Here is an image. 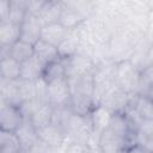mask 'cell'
Wrapping results in <instances>:
<instances>
[{"label": "cell", "instance_id": "cell-1", "mask_svg": "<svg viewBox=\"0 0 153 153\" xmlns=\"http://www.w3.org/2000/svg\"><path fill=\"white\" fill-rule=\"evenodd\" d=\"M115 84L129 96L139 94L140 90V71L131 61H123L117 63Z\"/></svg>", "mask_w": 153, "mask_h": 153}, {"label": "cell", "instance_id": "cell-2", "mask_svg": "<svg viewBox=\"0 0 153 153\" xmlns=\"http://www.w3.org/2000/svg\"><path fill=\"white\" fill-rule=\"evenodd\" d=\"M48 104L53 108H62L71 104L72 91L67 76H61L47 84Z\"/></svg>", "mask_w": 153, "mask_h": 153}, {"label": "cell", "instance_id": "cell-3", "mask_svg": "<svg viewBox=\"0 0 153 153\" xmlns=\"http://www.w3.org/2000/svg\"><path fill=\"white\" fill-rule=\"evenodd\" d=\"M85 27L97 45L109 44L114 31L104 18L93 14L85 20Z\"/></svg>", "mask_w": 153, "mask_h": 153}, {"label": "cell", "instance_id": "cell-4", "mask_svg": "<svg viewBox=\"0 0 153 153\" xmlns=\"http://www.w3.org/2000/svg\"><path fill=\"white\" fill-rule=\"evenodd\" d=\"M66 68L67 78H80L85 75L93 74L96 69V63L92 57L75 54L69 59H62Z\"/></svg>", "mask_w": 153, "mask_h": 153}, {"label": "cell", "instance_id": "cell-5", "mask_svg": "<svg viewBox=\"0 0 153 153\" xmlns=\"http://www.w3.org/2000/svg\"><path fill=\"white\" fill-rule=\"evenodd\" d=\"M24 121V116L17 105L0 103V130L14 133Z\"/></svg>", "mask_w": 153, "mask_h": 153}, {"label": "cell", "instance_id": "cell-6", "mask_svg": "<svg viewBox=\"0 0 153 153\" xmlns=\"http://www.w3.org/2000/svg\"><path fill=\"white\" fill-rule=\"evenodd\" d=\"M131 98H133L131 96L126 93L115 84V86L111 87L106 92V94L103 97V100L100 104L106 106L112 112H123L127 109V106L130 104Z\"/></svg>", "mask_w": 153, "mask_h": 153}, {"label": "cell", "instance_id": "cell-7", "mask_svg": "<svg viewBox=\"0 0 153 153\" xmlns=\"http://www.w3.org/2000/svg\"><path fill=\"white\" fill-rule=\"evenodd\" d=\"M130 147V143L106 128L99 136V148L103 153H118Z\"/></svg>", "mask_w": 153, "mask_h": 153}, {"label": "cell", "instance_id": "cell-8", "mask_svg": "<svg viewBox=\"0 0 153 153\" xmlns=\"http://www.w3.org/2000/svg\"><path fill=\"white\" fill-rule=\"evenodd\" d=\"M43 24L38 17L27 14L20 24V39L35 45L41 39Z\"/></svg>", "mask_w": 153, "mask_h": 153}, {"label": "cell", "instance_id": "cell-9", "mask_svg": "<svg viewBox=\"0 0 153 153\" xmlns=\"http://www.w3.org/2000/svg\"><path fill=\"white\" fill-rule=\"evenodd\" d=\"M38 137L41 141L55 148H63L67 142V136L65 131L55 124H49L38 130Z\"/></svg>", "mask_w": 153, "mask_h": 153}, {"label": "cell", "instance_id": "cell-10", "mask_svg": "<svg viewBox=\"0 0 153 153\" xmlns=\"http://www.w3.org/2000/svg\"><path fill=\"white\" fill-rule=\"evenodd\" d=\"M112 111L109 110L106 106L104 105H97L92 109V111L90 112V121L92 124V129L93 133L97 135H100L102 131H104L111 121L112 117Z\"/></svg>", "mask_w": 153, "mask_h": 153}, {"label": "cell", "instance_id": "cell-11", "mask_svg": "<svg viewBox=\"0 0 153 153\" xmlns=\"http://www.w3.org/2000/svg\"><path fill=\"white\" fill-rule=\"evenodd\" d=\"M14 133H16L19 142H20L22 149H30L39 140L38 130L32 124L30 118H24L23 123L20 124V127Z\"/></svg>", "mask_w": 153, "mask_h": 153}, {"label": "cell", "instance_id": "cell-12", "mask_svg": "<svg viewBox=\"0 0 153 153\" xmlns=\"http://www.w3.org/2000/svg\"><path fill=\"white\" fill-rule=\"evenodd\" d=\"M0 103L19 106L22 104L18 80L0 79Z\"/></svg>", "mask_w": 153, "mask_h": 153}, {"label": "cell", "instance_id": "cell-13", "mask_svg": "<svg viewBox=\"0 0 153 153\" xmlns=\"http://www.w3.org/2000/svg\"><path fill=\"white\" fill-rule=\"evenodd\" d=\"M79 44H80V32L78 27L75 30H71L65 37V39L57 45L60 59H69L74 56L78 53Z\"/></svg>", "mask_w": 153, "mask_h": 153}, {"label": "cell", "instance_id": "cell-14", "mask_svg": "<svg viewBox=\"0 0 153 153\" xmlns=\"http://www.w3.org/2000/svg\"><path fill=\"white\" fill-rule=\"evenodd\" d=\"M44 65L35 55L29 60L24 61L20 67V79L29 81H37L43 76Z\"/></svg>", "mask_w": 153, "mask_h": 153}, {"label": "cell", "instance_id": "cell-15", "mask_svg": "<svg viewBox=\"0 0 153 153\" xmlns=\"http://www.w3.org/2000/svg\"><path fill=\"white\" fill-rule=\"evenodd\" d=\"M69 30H67L61 23H54V24H48L43 25L42 33H41V39L57 47L67 36Z\"/></svg>", "mask_w": 153, "mask_h": 153}, {"label": "cell", "instance_id": "cell-16", "mask_svg": "<svg viewBox=\"0 0 153 153\" xmlns=\"http://www.w3.org/2000/svg\"><path fill=\"white\" fill-rule=\"evenodd\" d=\"M33 47H35V56L38 57V60L44 66H47L54 61H57L60 59L57 47H55L43 39H39Z\"/></svg>", "mask_w": 153, "mask_h": 153}, {"label": "cell", "instance_id": "cell-17", "mask_svg": "<svg viewBox=\"0 0 153 153\" xmlns=\"http://www.w3.org/2000/svg\"><path fill=\"white\" fill-rule=\"evenodd\" d=\"M63 10L62 1H55V0H48L45 6L43 7L42 12L39 13L38 18L42 22L43 25L54 24L60 22V17Z\"/></svg>", "mask_w": 153, "mask_h": 153}, {"label": "cell", "instance_id": "cell-18", "mask_svg": "<svg viewBox=\"0 0 153 153\" xmlns=\"http://www.w3.org/2000/svg\"><path fill=\"white\" fill-rule=\"evenodd\" d=\"M131 105L142 121H153V98L147 94H136L131 99Z\"/></svg>", "mask_w": 153, "mask_h": 153}, {"label": "cell", "instance_id": "cell-19", "mask_svg": "<svg viewBox=\"0 0 153 153\" xmlns=\"http://www.w3.org/2000/svg\"><path fill=\"white\" fill-rule=\"evenodd\" d=\"M62 4H63V10H62V13H61L59 23H61L69 31L78 29L86 20L85 17L81 13H79L75 8H73L69 5H67L65 1H62Z\"/></svg>", "mask_w": 153, "mask_h": 153}, {"label": "cell", "instance_id": "cell-20", "mask_svg": "<svg viewBox=\"0 0 153 153\" xmlns=\"http://www.w3.org/2000/svg\"><path fill=\"white\" fill-rule=\"evenodd\" d=\"M20 39V25L11 22L0 23V47H11Z\"/></svg>", "mask_w": 153, "mask_h": 153}, {"label": "cell", "instance_id": "cell-21", "mask_svg": "<svg viewBox=\"0 0 153 153\" xmlns=\"http://www.w3.org/2000/svg\"><path fill=\"white\" fill-rule=\"evenodd\" d=\"M20 67H22V63H19L11 56L1 59L0 60V79L19 80Z\"/></svg>", "mask_w": 153, "mask_h": 153}, {"label": "cell", "instance_id": "cell-22", "mask_svg": "<svg viewBox=\"0 0 153 153\" xmlns=\"http://www.w3.org/2000/svg\"><path fill=\"white\" fill-rule=\"evenodd\" d=\"M33 55H35V47L22 39H19L18 42H16L13 45L10 47V56L16 61H18L19 63H23Z\"/></svg>", "mask_w": 153, "mask_h": 153}, {"label": "cell", "instance_id": "cell-23", "mask_svg": "<svg viewBox=\"0 0 153 153\" xmlns=\"http://www.w3.org/2000/svg\"><path fill=\"white\" fill-rule=\"evenodd\" d=\"M53 114H54V108L50 104H43L32 116H31V122L36 127L37 130L51 124L53 122Z\"/></svg>", "mask_w": 153, "mask_h": 153}, {"label": "cell", "instance_id": "cell-24", "mask_svg": "<svg viewBox=\"0 0 153 153\" xmlns=\"http://www.w3.org/2000/svg\"><path fill=\"white\" fill-rule=\"evenodd\" d=\"M20 149L22 146L16 133L0 130V153H18Z\"/></svg>", "mask_w": 153, "mask_h": 153}, {"label": "cell", "instance_id": "cell-25", "mask_svg": "<svg viewBox=\"0 0 153 153\" xmlns=\"http://www.w3.org/2000/svg\"><path fill=\"white\" fill-rule=\"evenodd\" d=\"M136 143L153 152V121H143L136 134Z\"/></svg>", "mask_w": 153, "mask_h": 153}, {"label": "cell", "instance_id": "cell-26", "mask_svg": "<svg viewBox=\"0 0 153 153\" xmlns=\"http://www.w3.org/2000/svg\"><path fill=\"white\" fill-rule=\"evenodd\" d=\"M27 16V0H11L8 22L20 25Z\"/></svg>", "mask_w": 153, "mask_h": 153}, {"label": "cell", "instance_id": "cell-27", "mask_svg": "<svg viewBox=\"0 0 153 153\" xmlns=\"http://www.w3.org/2000/svg\"><path fill=\"white\" fill-rule=\"evenodd\" d=\"M61 76H66V68H65V63L62 59H59L57 61H54L44 67L42 78L47 84Z\"/></svg>", "mask_w": 153, "mask_h": 153}, {"label": "cell", "instance_id": "cell-28", "mask_svg": "<svg viewBox=\"0 0 153 153\" xmlns=\"http://www.w3.org/2000/svg\"><path fill=\"white\" fill-rule=\"evenodd\" d=\"M152 87H153V63L140 71L139 94H147Z\"/></svg>", "mask_w": 153, "mask_h": 153}, {"label": "cell", "instance_id": "cell-29", "mask_svg": "<svg viewBox=\"0 0 153 153\" xmlns=\"http://www.w3.org/2000/svg\"><path fill=\"white\" fill-rule=\"evenodd\" d=\"M18 82H19V92H20L22 103L25 102V100L37 99L36 81H29V80L19 79Z\"/></svg>", "mask_w": 153, "mask_h": 153}, {"label": "cell", "instance_id": "cell-30", "mask_svg": "<svg viewBox=\"0 0 153 153\" xmlns=\"http://www.w3.org/2000/svg\"><path fill=\"white\" fill-rule=\"evenodd\" d=\"M29 151L31 153H62L63 148H55V147H51V146L47 145L45 142L38 140Z\"/></svg>", "mask_w": 153, "mask_h": 153}, {"label": "cell", "instance_id": "cell-31", "mask_svg": "<svg viewBox=\"0 0 153 153\" xmlns=\"http://www.w3.org/2000/svg\"><path fill=\"white\" fill-rule=\"evenodd\" d=\"M45 0H29L27 1V14L38 17L42 12L43 7L45 6Z\"/></svg>", "mask_w": 153, "mask_h": 153}, {"label": "cell", "instance_id": "cell-32", "mask_svg": "<svg viewBox=\"0 0 153 153\" xmlns=\"http://www.w3.org/2000/svg\"><path fill=\"white\" fill-rule=\"evenodd\" d=\"M87 146L76 142H66L62 153H86Z\"/></svg>", "mask_w": 153, "mask_h": 153}, {"label": "cell", "instance_id": "cell-33", "mask_svg": "<svg viewBox=\"0 0 153 153\" xmlns=\"http://www.w3.org/2000/svg\"><path fill=\"white\" fill-rule=\"evenodd\" d=\"M11 11V0H1L0 1V23L8 22Z\"/></svg>", "mask_w": 153, "mask_h": 153}, {"label": "cell", "instance_id": "cell-34", "mask_svg": "<svg viewBox=\"0 0 153 153\" xmlns=\"http://www.w3.org/2000/svg\"><path fill=\"white\" fill-rule=\"evenodd\" d=\"M127 153H153V152L146 149L145 147H142V146L139 145V143H135V145L130 146V147L127 149Z\"/></svg>", "mask_w": 153, "mask_h": 153}, {"label": "cell", "instance_id": "cell-35", "mask_svg": "<svg viewBox=\"0 0 153 153\" xmlns=\"http://www.w3.org/2000/svg\"><path fill=\"white\" fill-rule=\"evenodd\" d=\"M147 60L148 62L152 65L153 63V45H151V48L148 49V53H147Z\"/></svg>", "mask_w": 153, "mask_h": 153}, {"label": "cell", "instance_id": "cell-36", "mask_svg": "<svg viewBox=\"0 0 153 153\" xmlns=\"http://www.w3.org/2000/svg\"><path fill=\"white\" fill-rule=\"evenodd\" d=\"M18 153H31V152H30L29 149H20Z\"/></svg>", "mask_w": 153, "mask_h": 153}, {"label": "cell", "instance_id": "cell-37", "mask_svg": "<svg viewBox=\"0 0 153 153\" xmlns=\"http://www.w3.org/2000/svg\"><path fill=\"white\" fill-rule=\"evenodd\" d=\"M147 96H149V97H152V98H153V87L149 90V92L147 93Z\"/></svg>", "mask_w": 153, "mask_h": 153}, {"label": "cell", "instance_id": "cell-38", "mask_svg": "<svg viewBox=\"0 0 153 153\" xmlns=\"http://www.w3.org/2000/svg\"><path fill=\"white\" fill-rule=\"evenodd\" d=\"M118 153H127V149H126V151H121V152H118Z\"/></svg>", "mask_w": 153, "mask_h": 153}]
</instances>
